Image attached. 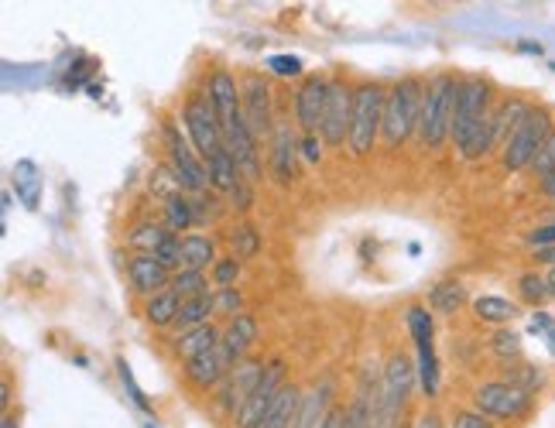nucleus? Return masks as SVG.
Masks as SVG:
<instances>
[{"instance_id":"obj_1","label":"nucleus","mask_w":555,"mask_h":428,"mask_svg":"<svg viewBox=\"0 0 555 428\" xmlns=\"http://www.w3.org/2000/svg\"><path fill=\"white\" fill-rule=\"evenodd\" d=\"M494 93L484 76H460V93H456V113H453V137L460 158L480 161L497 148L494 141Z\"/></svg>"},{"instance_id":"obj_2","label":"nucleus","mask_w":555,"mask_h":428,"mask_svg":"<svg viewBox=\"0 0 555 428\" xmlns=\"http://www.w3.org/2000/svg\"><path fill=\"white\" fill-rule=\"evenodd\" d=\"M456 93H460V76H456V72H436V76L425 83L422 124H418V134H415L418 148L439 151L442 144L453 137Z\"/></svg>"},{"instance_id":"obj_3","label":"nucleus","mask_w":555,"mask_h":428,"mask_svg":"<svg viewBox=\"0 0 555 428\" xmlns=\"http://www.w3.org/2000/svg\"><path fill=\"white\" fill-rule=\"evenodd\" d=\"M422 100L425 83L418 76H401L388 90V103H384V124L381 141L388 151H398L405 141H412L422 124Z\"/></svg>"},{"instance_id":"obj_4","label":"nucleus","mask_w":555,"mask_h":428,"mask_svg":"<svg viewBox=\"0 0 555 428\" xmlns=\"http://www.w3.org/2000/svg\"><path fill=\"white\" fill-rule=\"evenodd\" d=\"M384 103H388V90L377 79L353 86V124H350V155L367 158L374 151V144L381 141V124H384Z\"/></svg>"},{"instance_id":"obj_5","label":"nucleus","mask_w":555,"mask_h":428,"mask_svg":"<svg viewBox=\"0 0 555 428\" xmlns=\"http://www.w3.org/2000/svg\"><path fill=\"white\" fill-rule=\"evenodd\" d=\"M182 127H185V137L192 141V148H196V155L203 161L213 158L216 151H223V117L216 113L206 90H192L185 96Z\"/></svg>"},{"instance_id":"obj_6","label":"nucleus","mask_w":555,"mask_h":428,"mask_svg":"<svg viewBox=\"0 0 555 428\" xmlns=\"http://www.w3.org/2000/svg\"><path fill=\"white\" fill-rule=\"evenodd\" d=\"M552 131H555L552 113L545 107H532V113L518 124V131L504 141V148H501L504 172L518 175V172H525V168H532V161L538 158V151H542V144L549 141Z\"/></svg>"},{"instance_id":"obj_7","label":"nucleus","mask_w":555,"mask_h":428,"mask_svg":"<svg viewBox=\"0 0 555 428\" xmlns=\"http://www.w3.org/2000/svg\"><path fill=\"white\" fill-rule=\"evenodd\" d=\"M535 408V394L511 381H484L473 387V411L490 422H521Z\"/></svg>"},{"instance_id":"obj_8","label":"nucleus","mask_w":555,"mask_h":428,"mask_svg":"<svg viewBox=\"0 0 555 428\" xmlns=\"http://www.w3.org/2000/svg\"><path fill=\"white\" fill-rule=\"evenodd\" d=\"M162 141H165V161L175 168V172H179L182 189L189 192V196H203V192L213 189V185H209L206 161L196 155L192 141L172 124V120H165V124H162Z\"/></svg>"},{"instance_id":"obj_9","label":"nucleus","mask_w":555,"mask_h":428,"mask_svg":"<svg viewBox=\"0 0 555 428\" xmlns=\"http://www.w3.org/2000/svg\"><path fill=\"white\" fill-rule=\"evenodd\" d=\"M408 333L418 350V384L425 398L439 394V357H436V329H432V312L425 305H408Z\"/></svg>"},{"instance_id":"obj_10","label":"nucleus","mask_w":555,"mask_h":428,"mask_svg":"<svg viewBox=\"0 0 555 428\" xmlns=\"http://www.w3.org/2000/svg\"><path fill=\"white\" fill-rule=\"evenodd\" d=\"M261 374H264V360H257V357L240 360L237 367H233L230 374L223 377V384L213 391L216 411H220L223 418H230V422H233V418L244 411L247 398L254 394V387H257V381H261Z\"/></svg>"},{"instance_id":"obj_11","label":"nucleus","mask_w":555,"mask_h":428,"mask_svg":"<svg viewBox=\"0 0 555 428\" xmlns=\"http://www.w3.org/2000/svg\"><path fill=\"white\" fill-rule=\"evenodd\" d=\"M240 110H244L247 127L254 131L257 141L275 134V93H271V83L261 72H244V83H240Z\"/></svg>"},{"instance_id":"obj_12","label":"nucleus","mask_w":555,"mask_h":428,"mask_svg":"<svg viewBox=\"0 0 555 428\" xmlns=\"http://www.w3.org/2000/svg\"><path fill=\"white\" fill-rule=\"evenodd\" d=\"M223 148L230 151L233 161L240 168V179H247L251 185H257L264 179V168H261V151H257V137L247 127L244 110H237L233 117L223 120Z\"/></svg>"},{"instance_id":"obj_13","label":"nucleus","mask_w":555,"mask_h":428,"mask_svg":"<svg viewBox=\"0 0 555 428\" xmlns=\"http://www.w3.org/2000/svg\"><path fill=\"white\" fill-rule=\"evenodd\" d=\"M350 124H353V86L343 76H329V100L323 113V137L326 148H343L350 141Z\"/></svg>"},{"instance_id":"obj_14","label":"nucleus","mask_w":555,"mask_h":428,"mask_svg":"<svg viewBox=\"0 0 555 428\" xmlns=\"http://www.w3.org/2000/svg\"><path fill=\"white\" fill-rule=\"evenodd\" d=\"M288 384V363L275 357V360H268L264 363V374H261V381H257L254 387V394L247 398V405L244 411H240L237 418H233V425L237 428H257V422L264 418V411L271 408V401L278 398L281 394V387Z\"/></svg>"},{"instance_id":"obj_15","label":"nucleus","mask_w":555,"mask_h":428,"mask_svg":"<svg viewBox=\"0 0 555 428\" xmlns=\"http://www.w3.org/2000/svg\"><path fill=\"white\" fill-rule=\"evenodd\" d=\"M326 100H329V76H323V72L302 76L299 90H295V124H299L302 134H319Z\"/></svg>"},{"instance_id":"obj_16","label":"nucleus","mask_w":555,"mask_h":428,"mask_svg":"<svg viewBox=\"0 0 555 428\" xmlns=\"http://www.w3.org/2000/svg\"><path fill=\"white\" fill-rule=\"evenodd\" d=\"M381 384H384V401H388V408L401 418V411L408 408V398H412V391L418 384V363H412L408 353L394 350L381 370Z\"/></svg>"},{"instance_id":"obj_17","label":"nucleus","mask_w":555,"mask_h":428,"mask_svg":"<svg viewBox=\"0 0 555 428\" xmlns=\"http://www.w3.org/2000/svg\"><path fill=\"white\" fill-rule=\"evenodd\" d=\"M127 281H131V292L148 302V298L172 288V271L158 264L151 254H131L127 257Z\"/></svg>"},{"instance_id":"obj_18","label":"nucleus","mask_w":555,"mask_h":428,"mask_svg":"<svg viewBox=\"0 0 555 428\" xmlns=\"http://www.w3.org/2000/svg\"><path fill=\"white\" fill-rule=\"evenodd\" d=\"M257 336H261V329H257V319L251 316V312H244V316H237V319H227L223 339H220V353L227 357L230 367H237L240 360L251 357Z\"/></svg>"},{"instance_id":"obj_19","label":"nucleus","mask_w":555,"mask_h":428,"mask_svg":"<svg viewBox=\"0 0 555 428\" xmlns=\"http://www.w3.org/2000/svg\"><path fill=\"white\" fill-rule=\"evenodd\" d=\"M230 370H233V367L227 363V357H223V353H220V346H216L213 353H203V357H196V360L182 363V377H185V384L196 387L199 394L216 391V387L223 384V377H227Z\"/></svg>"},{"instance_id":"obj_20","label":"nucleus","mask_w":555,"mask_h":428,"mask_svg":"<svg viewBox=\"0 0 555 428\" xmlns=\"http://www.w3.org/2000/svg\"><path fill=\"white\" fill-rule=\"evenodd\" d=\"M336 387L329 377H323V381H316L309 387V391L302 394V405H299V415H295V425L292 428H323L326 415L336 408L333 401Z\"/></svg>"},{"instance_id":"obj_21","label":"nucleus","mask_w":555,"mask_h":428,"mask_svg":"<svg viewBox=\"0 0 555 428\" xmlns=\"http://www.w3.org/2000/svg\"><path fill=\"white\" fill-rule=\"evenodd\" d=\"M295 161H299V141H295L292 127H275V141H271V175L288 185L295 182V175H299V168H295Z\"/></svg>"},{"instance_id":"obj_22","label":"nucleus","mask_w":555,"mask_h":428,"mask_svg":"<svg viewBox=\"0 0 555 428\" xmlns=\"http://www.w3.org/2000/svg\"><path fill=\"white\" fill-rule=\"evenodd\" d=\"M206 96L213 100L216 113H220L223 120L233 117V113L240 110V83L237 76H233L230 69H213L206 79Z\"/></svg>"},{"instance_id":"obj_23","label":"nucleus","mask_w":555,"mask_h":428,"mask_svg":"<svg viewBox=\"0 0 555 428\" xmlns=\"http://www.w3.org/2000/svg\"><path fill=\"white\" fill-rule=\"evenodd\" d=\"M220 339H223V326H216V322L189 329V333L175 336V357L182 363H189V360L203 357V353H213L216 346H220Z\"/></svg>"},{"instance_id":"obj_24","label":"nucleus","mask_w":555,"mask_h":428,"mask_svg":"<svg viewBox=\"0 0 555 428\" xmlns=\"http://www.w3.org/2000/svg\"><path fill=\"white\" fill-rule=\"evenodd\" d=\"M220 261V247L209 233H182V268L189 271H213Z\"/></svg>"},{"instance_id":"obj_25","label":"nucleus","mask_w":555,"mask_h":428,"mask_svg":"<svg viewBox=\"0 0 555 428\" xmlns=\"http://www.w3.org/2000/svg\"><path fill=\"white\" fill-rule=\"evenodd\" d=\"M302 387L299 384H285L281 387V394L275 401H271V408L264 411V418L257 422V428H292L295 425V415H299V405H302Z\"/></svg>"},{"instance_id":"obj_26","label":"nucleus","mask_w":555,"mask_h":428,"mask_svg":"<svg viewBox=\"0 0 555 428\" xmlns=\"http://www.w3.org/2000/svg\"><path fill=\"white\" fill-rule=\"evenodd\" d=\"M532 113V103L528 100H521V96H508V100H501L494 107V117H490V127H494V141H497V148H504V141L518 131V124L521 120Z\"/></svg>"},{"instance_id":"obj_27","label":"nucleus","mask_w":555,"mask_h":428,"mask_svg":"<svg viewBox=\"0 0 555 428\" xmlns=\"http://www.w3.org/2000/svg\"><path fill=\"white\" fill-rule=\"evenodd\" d=\"M216 316V295H199V298H185L179 305V316H175V336L189 333V329H199V326H209Z\"/></svg>"},{"instance_id":"obj_28","label":"nucleus","mask_w":555,"mask_h":428,"mask_svg":"<svg viewBox=\"0 0 555 428\" xmlns=\"http://www.w3.org/2000/svg\"><path fill=\"white\" fill-rule=\"evenodd\" d=\"M473 316L494 329H504L518 319V305L504 295H480V298H473Z\"/></svg>"},{"instance_id":"obj_29","label":"nucleus","mask_w":555,"mask_h":428,"mask_svg":"<svg viewBox=\"0 0 555 428\" xmlns=\"http://www.w3.org/2000/svg\"><path fill=\"white\" fill-rule=\"evenodd\" d=\"M168 237H172V230L158 220H138L134 226H127V247H131V254H155Z\"/></svg>"},{"instance_id":"obj_30","label":"nucleus","mask_w":555,"mask_h":428,"mask_svg":"<svg viewBox=\"0 0 555 428\" xmlns=\"http://www.w3.org/2000/svg\"><path fill=\"white\" fill-rule=\"evenodd\" d=\"M179 305H182V298L175 295L172 288H168V292L148 298V302L141 305L144 322H148V326H155V329H172L175 316H179Z\"/></svg>"},{"instance_id":"obj_31","label":"nucleus","mask_w":555,"mask_h":428,"mask_svg":"<svg viewBox=\"0 0 555 428\" xmlns=\"http://www.w3.org/2000/svg\"><path fill=\"white\" fill-rule=\"evenodd\" d=\"M466 305V285L463 281H436L429 292V309L439 312V316H456Z\"/></svg>"},{"instance_id":"obj_32","label":"nucleus","mask_w":555,"mask_h":428,"mask_svg":"<svg viewBox=\"0 0 555 428\" xmlns=\"http://www.w3.org/2000/svg\"><path fill=\"white\" fill-rule=\"evenodd\" d=\"M227 244H230V254L237 257V261H251V257L261 254V230H257L254 223L240 220L227 230Z\"/></svg>"},{"instance_id":"obj_33","label":"nucleus","mask_w":555,"mask_h":428,"mask_svg":"<svg viewBox=\"0 0 555 428\" xmlns=\"http://www.w3.org/2000/svg\"><path fill=\"white\" fill-rule=\"evenodd\" d=\"M206 168H209V185H213V192H220V196H227L233 185L240 182V168L227 148L216 151V155L206 161Z\"/></svg>"},{"instance_id":"obj_34","label":"nucleus","mask_w":555,"mask_h":428,"mask_svg":"<svg viewBox=\"0 0 555 428\" xmlns=\"http://www.w3.org/2000/svg\"><path fill=\"white\" fill-rule=\"evenodd\" d=\"M14 189H18V199L28 209H38V199H42V175H38L35 161H18L14 165Z\"/></svg>"},{"instance_id":"obj_35","label":"nucleus","mask_w":555,"mask_h":428,"mask_svg":"<svg viewBox=\"0 0 555 428\" xmlns=\"http://www.w3.org/2000/svg\"><path fill=\"white\" fill-rule=\"evenodd\" d=\"M162 213H165V226L172 233H179L182 237V230H192L196 226V209H192V196L189 192H182V196H172L168 203H162Z\"/></svg>"},{"instance_id":"obj_36","label":"nucleus","mask_w":555,"mask_h":428,"mask_svg":"<svg viewBox=\"0 0 555 428\" xmlns=\"http://www.w3.org/2000/svg\"><path fill=\"white\" fill-rule=\"evenodd\" d=\"M148 189H151V196L158 199V203H168L172 196H182V179H179V172H175L168 161H162V165H155L151 168V175H148Z\"/></svg>"},{"instance_id":"obj_37","label":"nucleus","mask_w":555,"mask_h":428,"mask_svg":"<svg viewBox=\"0 0 555 428\" xmlns=\"http://www.w3.org/2000/svg\"><path fill=\"white\" fill-rule=\"evenodd\" d=\"M172 292L182 298H199V295H209L213 292V278H209V271H189V268H182V271H175L172 274Z\"/></svg>"},{"instance_id":"obj_38","label":"nucleus","mask_w":555,"mask_h":428,"mask_svg":"<svg viewBox=\"0 0 555 428\" xmlns=\"http://www.w3.org/2000/svg\"><path fill=\"white\" fill-rule=\"evenodd\" d=\"M192 209H196V226H213L223 220V213L230 209L227 196H220V192H203V196H192Z\"/></svg>"},{"instance_id":"obj_39","label":"nucleus","mask_w":555,"mask_h":428,"mask_svg":"<svg viewBox=\"0 0 555 428\" xmlns=\"http://www.w3.org/2000/svg\"><path fill=\"white\" fill-rule=\"evenodd\" d=\"M518 298L525 305H532V309H538V305L549 298V281H545V274H538V271L518 274Z\"/></svg>"},{"instance_id":"obj_40","label":"nucleus","mask_w":555,"mask_h":428,"mask_svg":"<svg viewBox=\"0 0 555 428\" xmlns=\"http://www.w3.org/2000/svg\"><path fill=\"white\" fill-rule=\"evenodd\" d=\"M240 274H244V261H237L233 254H220V261H216L213 271H209V278H213V292H220V288H237Z\"/></svg>"},{"instance_id":"obj_41","label":"nucleus","mask_w":555,"mask_h":428,"mask_svg":"<svg viewBox=\"0 0 555 428\" xmlns=\"http://www.w3.org/2000/svg\"><path fill=\"white\" fill-rule=\"evenodd\" d=\"M501 381H511V384H518V387H525V391H538L542 387V374L532 367V363H525V360H508L504 363V377Z\"/></svg>"},{"instance_id":"obj_42","label":"nucleus","mask_w":555,"mask_h":428,"mask_svg":"<svg viewBox=\"0 0 555 428\" xmlns=\"http://www.w3.org/2000/svg\"><path fill=\"white\" fill-rule=\"evenodd\" d=\"M490 350H494V357H501V363L521 360V333H514L511 326L497 329V333L490 336Z\"/></svg>"},{"instance_id":"obj_43","label":"nucleus","mask_w":555,"mask_h":428,"mask_svg":"<svg viewBox=\"0 0 555 428\" xmlns=\"http://www.w3.org/2000/svg\"><path fill=\"white\" fill-rule=\"evenodd\" d=\"M216 295V316H227V319H237L247 312V302H244V292L240 288H220Z\"/></svg>"},{"instance_id":"obj_44","label":"nucleus","mask_w":555,"mask_h":428,"mask_svg":"<svg viewBox=\"0 0 555 428\" xmlns=\"http://www.w3.org/2000/svg\"><path fill=\"white\" fill-rule=\"evenodd\" d=\"M151 257H155L158 264H165V268L172 271V274L182 271V237H179V233H172V237H168L165 244L158 247Z\"/></svg>"},{"instance_id":"obj_45","label":"nucleus","mask_w":555,"mask_h":428,"mask_svg":"<svg viewBox=\"0 0 555 428\" xmlns=\"http://www.w3.org/2000/svg\"><path fill=\"white\" fill-rule=\"evenodd\" d=\"M227 203H230L233 213L247 216V213H251V209H254V185L247 182V179H240V182L227 192Z\"/></svg>"},{"instance_id":"obj_46","label":"nucleus","mask_w":555,"mask_h":428,"mask_svg":"<svg viewBox=\"0 0 555 428\" xmlns=\"http://www.w3.org/2000/svg\"><path fill=\"white\" fill-rule=\"evenodd\" d=\"M528 172H535L538 179H545V175L555 172V131L549 134V141L542 144V151H538V158L532 161V168Z\"/></svg>"},{"instance_id":"obj_47","label":"nucleus","mask_w":555,"mask_h":428,"mask_svg":"<svg viewBox=\"0 0 555 428\" xmlns=\"http://www.w3.org/2000/svg\"><path fill=\"white\" fill-rule=\"evenodd\" d=\"M117 374H120V381H124L127 394H131V398H134V405H138L141 411H151L148 398H144V391L138 387V381H134V374H131V367H127V360H124V357L117 360Z\"/></svg>"},{"instance_id":"obj_48","label":"nucleus","mask_w":555,"mask_h":428,"mask_svg":"<svg viewBox=\"0 0 555 428\" xmlns=\"http://www.w3.org/2000/svg\"><path fill=\"white\" fill-rule=\"evenodd\" d=\"M323 137L319 134H302V141H299V158L305 161V165H319L323 161Z\"/></svg>"},{"instance_id":"obj_49","label":"nucleus","mask_w":555,"mask_h":428,"mask_svg":"<svg viewBox=\"0 0 555 428\" xmlns=\"http://www.w3.org/2000/svg\"><path fill=\"white\" fill-rule=\"evenodd\" d=\"M449 428H497V422H490V418H484L473 408H460L453 415V422H449Z\"/></svg>"},{"instance_id":"obj_50","label":"nucleus","mask_w":555,"mask_h":428,"mask_svg":"<svg viewBox=\"0 0 555 428\" xmlns=\"http://www.w3.org/2000/svg\"><path fill=\"white\" fill-rule=\"evenodd\" d=\"M268 72H275V76H302V59L299 55H271Z\"/></svg>"},{"instance_id":"obj_51","label":"nucleus","mask_w":555,"mask_h":428,"mask_svg":"<svg viewBox=\"0 0 555 428\" xmlns=\"http://www.w3.org/2000/svg\"><path fill=\"white\" fill-rule=\"evenodd\" d=\"M552 326H555V316H549V312H532V319H528V329L538 333L542 339H545V333H549Z\"/></svg>"},{"instance_id":"obj_52","label":"nucleus","mask_w":555,"mask_h":428,"mask_svg":"<svg viewBox=\"0 0 555 428\" xmlns=\"http://www.w3.org/2000/svg\"><path fill=\"white\" fill-rule=\"evenodd\" d=\"M323 428H347V408H340V405H336V408L326 415Z\"/></svg>"},{"instance_id":"obj_53","label":"nucleus","mask_w":555,"mask_h":428,"mask_svg":"<svg viewBox=\"0 0 555 428\" xmlns=\"http://www.w3.org/2000/svg\"><path fill=\"white\" fill-rule=\"evenodd\" d=\"M412 428H446V425H442V418L436 415V411H422Z\"/></svg>"},{"instance_id":"obj_54","label":"nucleus","mask_w":555,"mask_h":428,"mask_svg":"<svg viewBox=\"0 0 555 428\" xmlns=\"http://www.w3.org/2000/svg\"><path fill=\"white\" fill-rule=\"evenodd\" d=\"M535 264H549V268H555V247H535Z\"/></svg>"},{"instance_id":"obj_55","label":"nucleus","mask_w":555,"mask_h":428,"mask_svg":"<svg viewBox=\"0 0 555 428\" xmlns=\"http://www.w3.org/2000/svg\"><path fill=\"white\" fill-rule=\"evenodd\" d=\"M0 408H4V415H7V408H11V381L4 377V384H0Z\"/></svg>"},{"instance_id":"obj_56","label":"nucleus","mask_w":555,"mask_h":428,"mask_svg":"<svg viewBox=\"0 0 555 428\" xmlns=\"http://www.w3.org/2000/svg\"><path fill=\"white\" fill-rule=\"evenodd\" d=\"M542 192H545V196H552V199H555V172H552V175H545V179H542Z\"/></svg>"},{"instance_id":"obj_57","label":"nucleus","mask_w":555,"mask_h":428,"mask_svg":"<svg viewBox=\"0 0 555 428\" xmlns=\"http://www.w3.org/2000/svg\"><path fill=\"white\" fill-rule=\"evenodd\" d=\"M0 428H18V415H11V411H7V415L0 418Z\"/></svg>"},{"instance_id":"obj_58","label":"nucleus","mask_w":555,"mask_h":428,"mask_svg":"<svg viewBox=\"0 0 555 428\" xmlns=\"http://www.w3.org/2000/svg\"><path fill=\"white\" fill-rule=\"evenodd\" d=\"M545 281H549V298L555 302V268H549V274H545Z\"/></svg>"},{"instance_id":"obj_59","label":"nucleus","mask_w":555,"mask_h":428,"mask_svg":"<svg viewBox=\"0 0 555 428\" xmlns=\"http://www.w3.org/2000/svg\"><path fill=\"white\" fill-rule=\"evenodd\" d=\"M545 346H549V353L555 357V326L549 329V333H545Z\"/></svg>"},{"instance_id":"obj_60","label":"nucleus","mask_w":555,"mask_h":428,"mask_svg":"<svg viewBox=\"0 0 555 428\" xmlns=\"http://www.w3.org/2000/svg\"><path fill=\"white\" fill-rule=\"evenodd\" d=\"M144 428H158V425L155 422H144Z\"/></svg>"}]
</instances>
